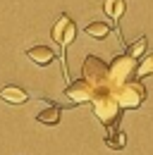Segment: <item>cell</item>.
Here are the masks:
<instances>
[{
    "instance_id": "1",
    "label": "cell",
    "mask_w": 153,
    "mask_h": 155,
    "mask_svg": "<svg viewBox=\"0 0 153 155\" xmlns=\"http://www.w3.org/2000/svg\"><path fill=\"white\" fill-rule=\"evenodd\" d=\"M91 110L100 119V124L108 129V134L117 129L120 117H122V107H120V103L115 98V86H100V88H96V96L91 100Z\"/></svg>"
},
{
    "instance_id": "2",
    "label": "cell",
    "mask_w": 153,
    "mask_h": 155,
    "mask_svg": "<svg viewBox=\"0 0 153 155\" xmlns=\"http://www.w3.org/2000/svg\"><path fill=\"white\" fill-rule=\"evenodd\" d=\"M50 38L55 41L57 45H60V50H62V77L65 81H70V69H67V48L74 43L76 38V24L72 21L70 15H60L57 21L53 24V31H50Z\"/></svg>"
},
{
    "instance_id": "3",
    "label": "cell",
    "mask_w": 153,
    "mask_h": 155,
    "mask_svg": "<svg viewBox=\"0 0 153 155\" xmlns=\"http://www.w3.org/2000/svg\"><path fill=\"white\" fill-rule=\"evenodd\" d=\"M115 98L122 110H136L146 100V88L141 81H127L122 86H115Z\"/></svg>"
},
{
    "instance_id": "4",
    "label": "cell",
    "mask_w": 153,
    "mask_h": 155,
    "mask_svg": "<svg viewBox=\"0 0 153 155\" xmlns=\"http://www.w3.org/2000/svg\"><path fill=\"white\" fill-rule=\"evenodd\" d=\"M81 79H86L93 88L100 86H110V77H108V64L98 55H86L84 64H81Z\"/></svg>"
},
{
    "instance_id": "5",
    "label": "cell",
    "mask_w": 153,
    "mask_h": 155,
    "mask_svg": "<svg viewBox=\"0 0 153 155\" xmlns=\"http://www.w3.org/2000/svg\"><path fill=\"white\" fill-rule=\"evenodd\" d=\"M134 67H136V60L124 53V55H115L113 62L108 64V77H110V86H122L134 77Z\"/></svg>"
},
{
    "instance_id": "6",
    "label": "cell",
    "mask_w": 153,
    "mask_h": 155,
    "mask_svg": "<svg viewBox=\"0 0 153 155\" xmlns=\"http://www.w3.org/2000/svg\"><path fill=\"white\" fill-rule=\"evenodd\" d=\"M65 96L70 100H74V105L79 103H91L96 96V88L86 81V79H76V81H70L65 86Z\"/></svg>"
},
{
    "instance_id": "7",
    "label": "cell",
    "mask_w": 153,
    "mask_h": 155,
    "mask_svg": "<svg viewBox=\"0 0 153 155\" xmlns=\"http://www.w3.org/2000/svg\"><path fill=\"white\" fill-rule=\"evenodd\" d=\"M0 100L7 103V105H24V103H29V93L22 86L10 84V86H2L0 88Z\"/></svg>"
},
{
    "instance_id": "8",
    "label": "cell",
    "mask_w": 153,
    "mask_h": 155,
    "mask_svg": "<svg viewBox=\"0 0 153 155\" xmlns=\"http://www.w3.org/2000/svg\"><path fill=\"white\" fill-rule=\"evenodd\" d=\"M26 58L31 60V62H36L38 67H48L55 60V50L50 45H34V48L26 50Z\"/></svg>"
},
{
    "instance_id": "9",
    "label": "cell",
    "mask_w": 153,
    "mask_h": 155,
    "mask_svg": "<svg viewBox=\"0 0 153 155\" xmlns=\"http://www.w3.org/2000/svg\"><path fill=\"white\" fill-rule=\"evenodd\" d=\"M103 12L115 21V31H117V24L124 17V12H127V2H124V0H103ZM117 34H120V31H117Z\"/></svg>"
},
{
    "instance_id": "10",
    "label": "cell",
    "mask_w": 153,
    "mask_h": 155,
    "mask_svg": "<svg viewBox=\"0 0 153 155\" xmlns=\"http://www.w3.org/2000/svg\"><path fill=\"white\" fill-rule=\"evenodd\" d=\"M60 115H62V107H60V105H50V107L41 110V112L36 115V122L48 124V127H55L57 122H60Z\"/></svg>"
},
{
    "instance_id": "11",
    "label": "cell",
    "mask_w": 153,
    "mask_h": 155,
    "mask_svg": "<svg viewBox=\"0 0 153 155\" xmlns=\"http://www.w3.org/2000/svg\"><path fill=\"white\" fill-rule=\"evenodd\" d=\"M86 36H91V38H98V41H103V38H108L110 36V31H113V26L110 24H105V21H91V24H86Z\"/></svg>"
},
{
    "instance_id": "12",
    "label": "cell",
    "mask_w": 153,
    "mask_h": 155,
    "mask_svg": "<svg viewBox=\"0 0 153 155\" xmlns=\"http://www.w3.org/2000/svg\"><path fill=\"white\" fill-rule=\"evenodd\" d=\"M151 74H153V55H146V58L136 64V81L151 77Z\"/></svg>"
},
{
    "instance_id": "13",
    "label": "cell",
    "mask_w": 153,
    "mask_h": 155,
    "mask_svg": "<svg viewBox=\"0 0 153 155\" xmlns=\"http://www.w3.org/2000/svg\"><path fill=\"white\" fill-rule=\"evenodd\" d=\"M105 143H108V148H115V150H120V148H124V143H127V136L122 134V131H110V134L105 136Z\"/></svg>"
},
{
    "instance_id": "14",
    "label": "cell",
    "mask_w": 153,
    "mask_h": 155,
    "mask_svg": "<svg viewBox=\"0 0 153 155\" xmlns=\"http://www.w3.org/2000/svg\"><path fill=\"white\" fill-rule=\"evenodd\" d=\"M146 45H148V38H146V36H141V38H136L134 43H129L127 53H129L134 60H139V58H141V53L146 50Z\"/></svg>"
}]
</instances>
